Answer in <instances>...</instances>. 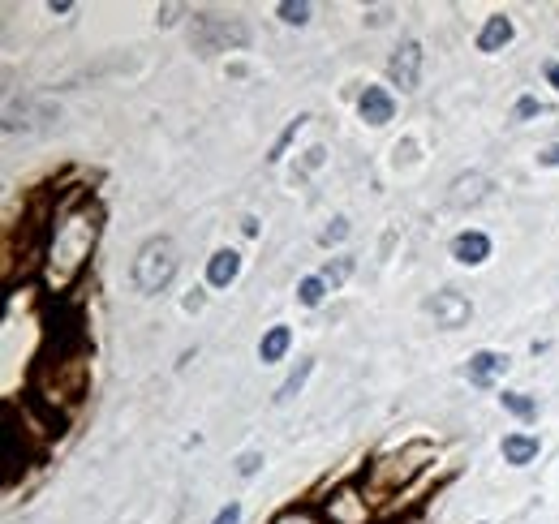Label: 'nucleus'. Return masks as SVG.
Here are the masks:
<instances>
[{"instance_id": "f257e3e1", "label": "nucleus", "mask_w": 559, "mask_h": 524, "mask_svg": "<svg viewBox=\"0 0 559 524\" xmlns=\"http://www.w3.org/2000/svg\"><path fill=\"white\" fill-rule=\"evenodd\" d=\"M99 207L95 202H78V207L61 211V220L52 228V241H48V254H43V280L56 293H65L69 284L82 275L86 258L95 254V241H99Z\"/></svg>"}, {"instance_id": "f03ea898", "label": "nucleus", "mask_w": 559, "mask_h": 524, "mask_svg": "<svg viewBox=\"0 0 559 524\" xmlns=\"http://www.w3.org/2000/svg\"><path fill=\"white\" fill-rule=\"evenodd\" d=\"M435 456H439L435 443H426V439H409V443H400L396 451L379 456V460L366 469V490H370V499H387V494L405 490L413 477L426 473V464H435Z\"/></svg>"}, {"instance_id": "7ed1b4c3", "label": "nucleus", "mask_w": 559, "mask_h": 524, "mask_svg": "<svg viewBox=\"0 0 559 524\" xmlns=\"http://www.w3.org/2000/svg\"><path fill=\"white\" fill-rule=\"evenodd\" d=\"M181 267V254H177V241L172 237H151L147 245L138 250L134 258V284L138 293H164V288L172 284V275H177Z\"/></svg>"}, {"instance_id": "20e7f679", "label": "nucleus", "mask_w": 559, "mask_h": 524, "mask_svg": "<svg viewBox=\"0 0 559 524\" xmlns=\"http://www.w3.org/2000/svg\"><path fill=\"white\" fill-rule=\"evenodd\" d=\"M198 48L203 52H224V48H241V43L250 39V31L241 22H233V18H211V13H203V18H198Z\"/></svg>"}, {"instance_id": "39448f33", "label": "nucleus", "mask_w": 559, "mask_h": 524, "mask_svg": "<svg viewBox=\"0 0 559 524\" xmlns=\"http://www.w3.org/2000/svg\"><path fill=\"white\" fill-rule=\"evenodd\" d=\"M387 78H392L400 91H418V78H422V43L418 39H405L392 52V61H387Z\"/></svg>"}, {"instance_id": "423d86ee", "label": "nucleus", "mask_w": 559, "mask_h": 524, "mask_svg": "<svg viewBox=\"0 0 559 524\" xmlns=\"http://www.w3.org/2000/svg\"><path fill=\"white\" fill-rule=\"evenodd\" d=\"M323 512H327V524H366V516H370V503L362 499L357 490H336L332 499L323 503Z\"/></svg>"}, {"instance_id": "0eeeda50", "label": "nucleus", "mask_w": 559, "mask_h": 524, "mask_svg": "<svg viewBox=\"0 0 559 524\" xmlns=\"http://www.w3.org/2000/svg\"><path fill=\"white\" fill-rule=\"evenodd\" d=\"M430 314H435L439 327H465L469 314H473V305H469L465 293H452V288H443V293L430 297Z\"/></svg>"}, {"instance_id": "6e6552de", "label": "nucleus", "mask_w": 559, "mask_h": 524, "mask_svg": "<svg viewBox=\"0 0 559 524\" xmlns=\"http://www.w3.org/2000/svg\"><path fill=\"white\" fill-rule=\"evenodd\" d=\"M508 370V357L504 353H491V348H482V353H473L469 357V366H465V374H469V383L473 387H495V378Z\"/></svg>"}, {"instance_id": "1a4fd4ad", "label": "nucleus", "mask_w": 559, "mask_h": 524, "mask_svg": "<svg viewBox=\"0 0 559 524\" xmlns=\"http://www.w3.org/2000/svg\"><path fill=\"white\" fill-rule=\"evenodd\" d=\"M357 112H362L366 125H387L396 116V99L383 91V86H366L362 99H357Z\"/></svg>"}, {"instance_id": "9d476101", "label": "nucleus", "mask_w": 559, "mask_h": 524, "mask_svg": "<svg viewBox=\"0 0 559 524\" xmlns=\"http://www.w3.org/2000/svg\"><path fill=\"white\" fill-rule=\"evenodd\" d=\"M452 258L465 262V267H478V262L491 258V237L486 232H461V237H452Z\"/></svg>"}, {"instance_id": "9b49d317", "label": "nucleus", "mask_w": 559, "mask_h": 524, "mask_svg": "<svg viewBox=\"0 0 559 524\" xmlns=\"http://www.w3.org/2000/svg\"><path fill=\"white\" fill-rule=\"evenodd\" d=\"M486 189H491V181H486L482 172H461V177L452 181L448 202H452V207H473V202L486 198Z\"/></svg>"}, {"instance_id": "f8f14e48", "label": "nucleus", "mask_w": 559, "mask_h": 524, "mask_svg": "<svg viewBox=\"0 0 559 524\" xmlns=\"http://www.w3.org/2000/svg\"><path fill=\"white\" fill-rule=\"evenodd\" d=\"M512 18H504V13H491L482 26V35H478V52H499V48H508L512 43Z\"/></svg>"}, {"instance_id": "ddd939ff", "label": "nucleus", "mask_w": 559, "mask_h": 524, "mask_svg": "<svg viewBox=\"0 0 559 524\" xmlns=\"http://www.w3.org/2000/svg\"><path fill=\"white\" fill-rule=\"evenodd\" d=\"M241 275V254L237 250H220L207 262V284L211 288H228Z\"/></svg>"}, {"instance_id": "4468645a", "label": "nucleus", "mask_w": 559, "mask_h": 524, "mask_svg": "<svg viewBox=\"0 0 559 524\" xmlns=\"http://www.w3.org/2000/svg\"><path fill=\"white\" fill-rule=\"evenodd\" d=\"M504 460L516 464V469L534 464L538 460V434H508L504 439Z\"/></svg>"}, {"instance_id": "2eb2a0df", "label": "nucleus", "mask_w": 559, "mask_h": 524, "mask_svg": "<svg viewBox=\"0 0 559 524\" xmlns=\"http://www.w3.org/2000/svg\"><path fill=\"white\" fill-rule=\"evenodd\" d=\"M289 344H293V331L289 327H271L263 344H258V357H263V366H271V361H280L284 353H289Z\"/></svg>"}, {"instance_id": "dca6fc26", "label": "nucleus", "mask_w": 559, "mask_h": 524, "mask_svg": "<svg viewBox=\"0 0 559 524\" xmlns=\"http://www.w3.org/2000/svg\"><path fill=\"white\" fill-rule=\"evenodd\" d=\"M499 404H504L512 417H521V421H534L538 417V404L529 400V396H521V391H504V396H499Z\"/></svg>"}, {"instance_id": "f3484780", "label": "nucleus", "mask_w": 559, "mask_h": 524, "mask_svg": "<svg viewBox=\"0 0 559 524\" xmlns=\"http://www.w3.org/2000/svg\"><path fill=\"white\" fill-rule=\"evenodd\" d=\"M310 370H314V361H297V370H293L289 378H284V383H280V391H276V404L293 400L297 391H301V383H306V378H310Z\"/></svg>"}, {"instance_id": "a211bd4d", "label": "nucleus", "mask_w": 559, "mask_h": 524, "mask_svg": "<svg viewBox=\"0 0 559 524\" xmlns=\"http://www.w3.org/2000/svg\"><path fill=\"white\" fill-rule=\"evenodd\" d=\"M349 275H353V258H332V262H327V267L319 271V280H323L327 288H340L344 280H349Z\"/></svg>"}, {"instance_id": "6ab92c4d", "label": "nucleus", "mask_w": 559, "mask_h": 524, "mask_svg": "<svg viewBox=\"0 0 559 524\" xmlns=\"http://www.w3.org/2000/svg\"><path fill=\"white\" fill-rule=\"evenodd\" d=\"M323 293H327V284L319 280V275H306V280L297 284V301H301V305H319Z\"/></svg>"}, {"instance_id": "aec40b11", "label": "nucleus", "mask_w": 559, "mask_h": 524, "mask_svg": "<svg viewBox=\"0 0 559 524\" xmlns=\"http://www.w3.org/2000/svg\"><path fill=\"white\" fill-rule=\"evenodd\" d=\"M271 524H327L319 512H310V507H289V512H280Z\"/></svg>"}, {"instance_id": "412c9836", "label": "nucleus", "mask_w": 559, "mask_h": 524, "mask_svg": "<svg viewBox=\"0 0 559 524\" xmlns=\"http://www.w3.org/2000/svg\"><path fill=\"white\" fill-rule=\"evenodd\" d=\"M280 18L289 22V26H306V22H310V5H306V0H297V5H293V0H284V5H280Z\"/></svg>"}, {"instance_id": "4be33fe9", "label": "nucleus", "mask_w": 559, "mask_h": 524, "mask_svg": "<svg viewBox=\"0 0 559 524\" xmlns=\"http://www.w3.org/2000/svg\"><path fill=\"white\" fill-rule=\"evenodd\" d=\"M344 237H349V220H344V215H336V220L319 232V241H323V245H336V241H344Z\"/></svg>"}, {"instance_id": "5701e85b", "label": "nucleus", "mask_w": 559, "mask_h": 524, "mask_svg": "<svg viewBox=\"0 0 559 524\" xmlns=\"http://www.w3.org/2000/svg\"><path fill=\"white\" fill-rule=\"evenodd\" d=\"M538 112H542V104H538V99H534V95H525V99H521V104H516V108H512V121H529V116H538Z\"/></svg>"}, {"instance_id": "b1692460", "label": "nucleus", "mask_w": 559, "mask_h": 524, "mask_svg": "<svg viewBox=\"0 0 559 524\" xmlns=\"http://www.w3.org/2000/svg\"><path fill=\"white\" fill-rule=\"evenodd\" d=\"M237 520H241V503H228V507H220V512H215L211 524H237Z\"/></svg>"}, {"instance_id": "393cba45", "label": "nucleus", "mask_w": 559, "mask_h": 524, "mask_svg": "<svg viewBox=\"0 0 559 524\" xmlns=\"http://www.w3.org/2000/svg\"><path fill=\"white\" fill-rule=\"evenodd\" d=\"M258 464H263V456H258V451H246V456H241V464H237V473L250 477V473H258Z\"/></svg>"}, {"instance_id": "a878e982", "label": "nucleus", "mask_w": 559, "mask_h": 524, "mask_svg": "<svg viewBox=\"0 0 559 524\" xmlns=\"http://www.w3.org/2000/svg\"><path fill=\"white\" fill-rule=\"evenodd\" d=\"M538 164H547V168H559V142H555V147H547V151L538 155Z\"/></svg>"}, {"instance_id": "bb28decb", "label": "nucleus", "mask_w": 559, "mask_h": 524, "mask_svg": "<svg viewBox=\"0 0 559 524\" xmlns=\"http://www.w3.org/2000/svg\"><path fill=\"white\" fill-rule=\"evenodd\" d=\"M547 82H551L555 91H559V61H551V65H547Z\"/></svg>"}, {"instance_id": "cd10ccee", "label": "nucleus", "mask_w": 559, "mask_h": 524, "mask_svg": "<svg viewBox=\"0 0 559 524\" xmlns=\"http://www.w3.org/2000/svg\"><path fill=\"white\" fill-rule=\"evenodd\" d=\"M482 524H486V520H482Z\"/></svg>"}]
</instances>
